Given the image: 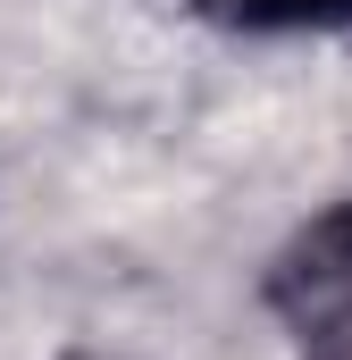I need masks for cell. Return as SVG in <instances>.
I'll return each instance as SVG.
<instances>
[{
  "mask_svg": "<svg viewBox=\"0 0 352 360\" xmlns=\"http://www.w3.org/2000/svg\"><path fill=\"white\" fill-rule=\"evenodd\" d=\"M260 302L302 335V344L352 319V201L319 210L310 226H294V235L277 243V260H268V276H260Z\"/></svg>",
  "mask_w": 352,
  "mask_h": 360,
  "instance_id": "obj_1",
  "label": "cell"
},
{
  "mask_svg": "<svg viewBox=\"0 0 352 360\" xmlns=\"http://www.w3.org/2000/svg\"><path fill=\"white\" fill-rule=\"evenodd\" d=\"M227 34H344L352 0H193Z\"/></svg>",
  "mask_w": 352,
  "mask_h": 360,
  "instance_id": "obj_2",
  "label": "cell"
},
{
  "mask_svg": "<svg viewBox=\"0 0 352 360\" xmlns=\"http://www.w3.org/2000/svg\"><path fill=\"white\" fill-rule=\"evenodd\" d=\"M302 360H352V319H344V327H327V335H310Z\"/></svg>",
  "mask_w": 352,
  "mask_h": 360,
  "instance_id": "obj_3",
  "label": "cell"
},
{
  "mask_svg": "<svg viewBox=\"0 0 352 360\" xmlns=\"http://www.w3.org/2000/svg\"><path fill=\"white\" fill-rule=\"evenodd\" d=\"M68 360H118V352H68Z\"/></svg>",
  "mask_w": 352,
  "mask_h": 360,
  "instance_id": "obj_4",
  "label": "cell"
}]
</instances>
